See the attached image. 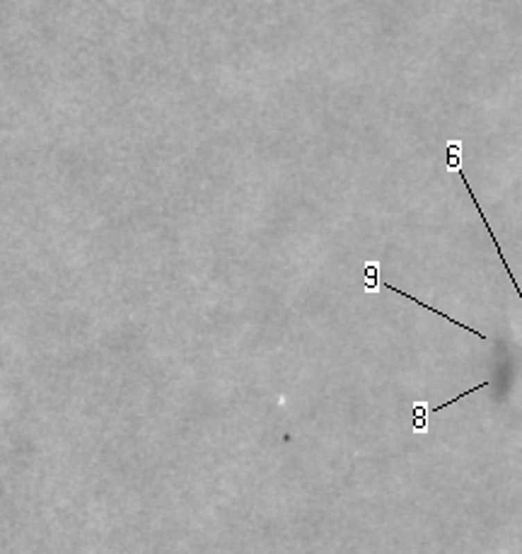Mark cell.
<instances>
[{"label": "cell", "mask_w": 522, "mask_h": 554, "mask_svg": "<svg viewBox=\"0 0 522 554\" xmlns=\"http://www.w3.org/2000/svg\"><path fill=\"white\" fill-rule=\"evenodd\" d=\"M363 276H365V288L378 291L380 288V261H365Z\"/></svg>", "instance_id": "cell-2"}, {"label": "cell", "mask_w": 522, "mask_h": 554, "mask_svg": "<svg viewBox=\"0 0 522 554\" xmlns=\"http://www.w3.org/2000/svg\"><path fill=\"white\" fill-rule=\"evenodd\" d=\"M414 431L423 433L428 431V405L426 402H414Z\"/></svg>", "instance_id": "cell-1"}]
</instances>
